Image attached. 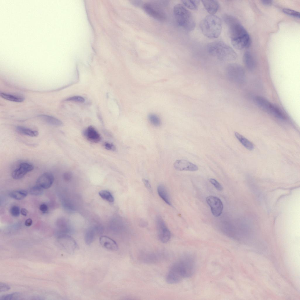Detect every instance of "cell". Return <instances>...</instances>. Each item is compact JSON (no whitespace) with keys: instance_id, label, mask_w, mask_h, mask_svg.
Here are the masks:
<instances>
[{"instance_id":"7","label":"cell","mask_w":300,"mask_h":300,"mask_svg":"<svg viewBox=\"0 0 300 300\" xmlns=\"http://www.w3.org/2000/svg\"><path fill=\"white\" fill-rule=\"evenodd\" d=\"M225 74L229 81L236 84H243L246 80L245 70L242 66L237 63L228 65L226 68Z\"/></svg>"},{"instance_id":"26","label":"cell","mask_w":300,"mask_h":300,"mask_svg":"<svg viewBox=\"0 0 300 300\" xmlns=\"http://www.w3.org/2000/svg\"><path fill=\"white\" fill-rule=\"evenodd\" d=\"M0 96L7 100L16 102H21L24 100L23 98L3 93H0Z\"/></svg>"},{"instance_id":"43","label":"cell","mask_w":300,"mask_h":300,"mask_svg":"<svg viewBox=\"0 0 300 300\" xmlns=\"http://www.w3.org/2000/svg\"><path fill=\"white\" fill-rule=\"evenodd\" d=\"M21 214L24 216H26L28 213L27 210L25 208H22L20 211Z\"/></svg>"},{"instance_id":"32","label":"cell","mask_w":300,"mask_h":300,"mask_svg":"<svg viewBox=\"0 0 300 300\" xmlns=\"http://www.w3.org/2000/svg\"><path fill=\"white\" fill-rule=\"evenodd\" d=\"M21 210L19 207L17 206H13L11 207L10 212L12 216L14 217H18L20 214Z\"/></svg>"},{"instance_id":"21","label":"cell","mask_w":300,"mask_h":300,"mask_svg":"<svg viewBox=\"0 0 300 300\" xmlns=\"http://www.w3.org/2000/svg\"><path fill=\"white\" fill-rule=\"evenodd\" d=\"M16 130L18 133L31 137H37L39 134V133L37 131L32 130L21 126L16 127Z\"/></svg>"},{"instance_id":"28","label":"cell","mask_w":300,"mask_h":300,"mask_svg":"<svg viewBox=\"0 0 300 300\" xmlns=\"http://www.w3.org/2000/svg\"><path fill=\"white\" fill-rule=\"evenodd\" d=\"M148 119L150 123L156 127L159 126L161 124V120L156 115L151 114L148 116Z\"/></svg>"},{"instance_id":"4","label":"cell","mask_w":300,"mask_h":300,"mask_svg":"<svg viewBox=\"0 0 300 300\" xmlns=\"http://www.w3.org/2000/svg\"><path fill=\"white\" fill-rule=\"evenodd\" d=\"M201 30L206 37L216 38L220 35L222 29L220 19L214 15H209L205 17L200 23Z\"/></svg>"},{"instance_id":"24","label":"cell","mask_w":300,"mask_h":300,"mask_svg":"<svg viewBox=\"0 0 300 300\" xmlns=\"http://www.w3.org/2000/svg\"><path fill=\"white\" fill-rule=\"evenodd\" d=\"M95 235V231L92 229L86 230L84 234V240L86 244L89 245L93 241Z\"/></svg>"},{"instance_id":"29","label":"cell","mask_w":300,"mask_h":300,"mask_svg":"<svg viewBox=\"0 0 300 300\" xmlns=\"http://www.w3.org/2000/svg\"><path fill=\"white\" fill-rule=\"evenodd\" d=\"M21 296L19 292H14L3 295L0 297L1 300H11L19 299Z\"/></svg>"},{"instance_id":"25","label":"cell","mask_w":300,"mask_h":300,"mask_svg":"<svg viewBox=\"0 0 300 300\" xmlns=\"http://www.w3.org/2000/svg\"><path fill=\"white\" fill-rule=\"evenodd\" d=\"M181 1L185 6L192 10L197 9L200 3L198 0H182Z\"/></svg>"},{"instance_id":"19","label":"cell","mask_w":300,"mask_h":300,"mask_svg":"<svg viewBox=\"0 0 300 300\" xmlns=\"http://www.w3.org/2000/svg\"><path fill=\"white\" fill-rule=\"evenodd\" d=\"M39 117L46 123L55 126H62L63 123L59 120L52 116L46 115H41Z\"/></svg>"},{"instance_id":"11","label":"cell","mask_w":300,"mask_h":300,"mask_svg":"<svg viewBox=\"0 0 300 300\" xmlns=\"http://www.w3.org/2000/svg\"><path fill=\"white\" fill-rule=\"evenodd\" d=\"M33 166L31 163L27 162L20 163L17 168L12 172V177L15 179H20L28 173L34 169Z\"/></svg>"},{"instance_id":"5","label":"cell","mask_w":300,"mask_h":300,"mask_svg":"<svg viewBox=\"0 0 300 300\" xmlns=\"http://www.w3.org/2000/svg\"><path fill=\"white\" fill-rule=\"evenodd\" d=\"M173 11L179 26L187 31H191L194 29L195 26V21L190 11L180 4L174 6Z\"/></svg>"},{"instance_id":"2","label":"cell","mask_w":300,"mask_h":300,"mask_svg":"<svg viewBox=\"0 0 300 300\" xmlns=\"http://www.w3.org/2000/svg\"><path fill=\"white\" fill-rule=\"evenodd\" d=\"M224 20L229 29L231 44L236 49L242 50L248 47L250 38L248 32L238 20L234 17L225 15Z\"/></svg>"},{"instance_id":"31","label":"cell","mask_w":300,"mask_h":300,"mask_svg":"<svg viewBox=\"0 0 300 300\" xmlns=\"http://www.w3.org/2000/svg\"><path fill=\"white\" fill-rule=\"evenodd\" d=\"M283 12L288 15L295 17L299 18V13L297 11L289 8H284L283 9Z\"/></svg>"},{"instance_id":"27","label":"cell","mask_w":300,"mask_h":300,"mask_svg":"<svg viewBox=\"0 0 300 300\" xmlns=\"http://www.w3.org/2000/svg\"><path fill=\"white\" fill-rule=\"evenodd\" d=\"M99 195L103 200L110 202L114 201V199L112 194L108 191L106 190H101L99 192Z\"/></svg>"},{"instance_id":"14","label":"cell","mask_w":300,"mask_h":300,"mask_svg":"<svg viewBox=\"0 0 300 300\" xmlns=\"http://www.w3.org/2000/svg\"><path fill=\"white\" fill-rule=\"evenodd\" d=\"M173 166L176 170L179 171H195L198 169L195 164L184 159L176 160L174 162Z\"/></svg>"},{"instance_id":"12","label":"cell","mask_w":300,"mask_h":300,"mask_svg":"<svg viewBox=\"0 0 300 300\" xmlns=\"http://www.w3.org/2000/svg\"><path fill=\"white\" fill-rule=\"evenodd\" d=\"M61 241L62 244L69 253L73 254L77 247V244L74 239L69 235L63 234L59 236Z\"/></svg>"},{"instance_id":"1","label":"cell","mask_w":300,"mask_h":300,"mask_svg":"<svg viewBox=\"0 0 300 300\" xmlns=\"http://www.w3.org/2000/svg\"><path fill=\"white\" fill-rule=\"evenodd\" d=\"M196 267L195 256L190 253L184 254L170 267L166 276V281L169 284H176L190 277L195 272Z\"/></svg>"},{"instance_id":"35","label":"cell","mask_w":300,"mask_h":300,"mask_svg":"<svg viewBox=\"0 0 300 300\" xmlns=\"http://www.w3.org/2000/svg\"><path fill=\"white\" fill-rule=\"evenodd\" d=\"M10 287L8 284L3 283H0V291L4 292L7 291L10 289Z\"/></svg>"},{"instance_id":"41","label":"cell","mask_w":300,"mask_h":300,"mask_svg":"<svg viewBox=\"0 0 300 300\" xmlns=\"http://www.w3.org/2000/svg\"><path fill=\"white\" fill-rule=\"evenodd\" d=\"M33 223V221L32 219L30 218H28L25 221V226H31Z\"/></svg>"},{"instance_id":"22","label":"cell","mask_w":300,"mask_h":300,"mask_svg":"<svg viewBox=\"0 0 300 300\" xmlns=\"http://www.w3.org/2000/svg\"><path fill=\"white\" fill-rule=\"evenodd\" d=\"M235 135L242 145L247 149L249 150H252L253 149V144L244 137L237 132L235 133Z\"/></svg>"},{"instance_id":"8","label":"cell","mask_w":300,"mask_h":300,"mask_svg":"<svg viewBox=\"0 0 300 300\" xmlns=\"http://www.w3.org/2000/svg\"><path fill=\"white\" fill-rule=\"evenodd\" d=\"M142 7L147 14L155 19L163 21L166 19L165 13L157 4L146 3L143 4Z\"/></svg>"},{"instance_id":"18","label":"cell","mask_w":300,"mask_h":300,"mask_svg":"<svg viewBox=\"0 0 300 300\" xmlns=\"http://www.w3.org/2000/svg\"><path fill=\"white\" fill-rule=\"evenodd\" d=\"M202 3L207 12L211 15H214L219 8V2L216 0H202Z\"/></svg>"},{"instance_id":"42","label":"cell","mask_w":300,"mask_h":300,"mask_svg":"<svg viewBox=\"0 0 300 300\" xmlns=\"http://www.w3.org/2000/svg\"><path fill=\"white\" fill-rule=\"evenodd\" d=\"M262 3L265 5H270L272 4V1L271 0H262Z\"/></svg>"},{"instance_id":"33","label":"cell","mask_w":300,"mask_h":300,"mask_svg":"<svg viewBox=\"0 0 300 300\" xmlns=\"http://www.w3.org/2000/svg\"><path fill=\"white\" fill-rule=\"evenodd\" d=\"M66 100L67 101L83 103L84 102L85 99L83 97L81 96H74L69 98L67 99Z\"/></svg>"},{"instance_id":"40","label":"cell","mask_w":300,"mask_h":300,"mask_svg":"<svg viewBox=\"0 0 300 300\" xmlns=\"http://www.w3.org/2000/svg\"><path fill=\"white\" fill-rule=\"evenodd\" d=\"M141 1H140L132 0L131 1V3L134 5L136 6H139L142 5Z\"/></svg>"},{"instance_id":"20","label":"cell","mask_w":300,"mask_h":300,"mask_svg":"<svg viewBox=\"0 0 300 300\" xmlns=\"http://www.w3.org/2000/svg\"><path fill=\"white\" fill-rule=\"evenodd\" d=\"M158 193L160 197L169 205H171L170 196L165 187L162 185L157 187Z\"/></svg>"},{"instance_id":"10","label":"cell","mask_w":300,"mask_h":300,"mask_svg":"<svg viewBox=\"0 0 300 300\" xmlns=\"http://www.w3.org/2000/svg\"><path fill=\"white\" fill-rule=\"evenodd\" d=\"M206 201L210 207L213 214L216 217L220 215L223 209V205L220 199L215 196H209L206 198Z\"/></svg>"},{"instance_id":"13","label":"cell","mask_w":300,"mask_h":300,"mask_svg":"<svg viewBox=\"0 0 300 300\" xmlns=\"http://www.w3.org/2000/svg\"><path fill=\"white\" fill-rule=\"evenodd\" d=\"M54 180L53 175L51 173L46 172L41 175L36 181V185L42 189H48L52 185Z\"/></svg>"},{"instance_id":"23","label":"cell","mask_w":300,"mask_h":300,"mask_svg":"<svg viewBox=\"0 0 300 300\" xmlns=\"http://www.w3.org/2000/svg\"><path fill=\"white\" fill-rule=\"evenodd\" d=\"M28 192L24 190H17L11 192L9 195L11 198L17 200H21L23 199L27 195Z\"/></svg>"},{"instance_id":"30","label":"cell","mask_w":300,"mask_h":300,"mask_svg":"<svg viewBox=\"0 0 300 300\" xmlns=\"http://www.w3.org/2000/svg\"><path fill=\"white\" fill-rule=\"evenodd\" d=\"M30 193L35 196H38L42 195L43 193V189L36 185L31 188L29 190Z\"/></svg>"},{"instance_id":"37","label":"cell","mask_w":300,"mask_h":300,"mask_svg":"<svg viewBox=\"0 0 300 300\" xmlns=\"http://www.w3.org/2000/svg\"><path fill=\"white\" fill-rule=\"evenodd\" d=\"M105 148L107 150H114L115 147L114 145L108 142H105L104 144Z\"/></svg>"},{"instance_id":"16","label":"cell","mask_w":300,"mask_h":300,"mask_svg":"<svg viewBox=\"0 0 300 300\" xmlns=\"http://www.w3.org/2000/svg\"><path fill=\"white\" fill-rule=\"evenodd\" d=\"M99 242L101 245L106 249L112 251L118 250V246L116 242L108 236H101L99 238Z\"/></svg>"},{"instance_id":"17","label":"cell","mask_w":300,"mask_h":300,"mask_svg":"<svg viewBox=\"0 0 300 300\" xmlns=\"http://www.w3.org/2000/svg\"><path fill=\"white\" fill-rule=\"evenodd\" d=\"M243 61L246 67L249 70L253 71L255 69L256 67L255 61L250 52L247 51L244 53Z\"/></svg>"},{"instance_id":"34","label":"cell","mask_w":300,"mask_h":300,"mask_svg":"<svg viewBox=\"0 0 300 300\" xmlns=\"http://www.w3.org/2000/svg\"><path fill=\"white\" fill-rule=\"evenodd\" d=\"M209 181L217 190L221 191L223 190L222 186L216 180L214 179L211 178L209 180Z\"/></svg>"},{"instance_id":"38","label":"cell","mask_w":300,"mask_h":300,"mask_svg":"<svg viewBox=\"0 0 300 300\" xmlns=\"http://www.w3.org/2000/svg\"><path fill=\"white\" fill-rule=\"evenodd\" d=\"M142 181L146 188L149 191H151V186L149 180L145 179H143Z\"/></svg>"},{"instance_id":"36","label":"cell","mask_w":300,"mask_h":300,"mask_svg":"<svg viewBox=\"0 0 300 300\" xmlns=\"http://www.w3.org/2000/svg\"><path fill=\"white\" fill-rule=\"evenodd\" d=\"M63 177L65 181H69L72 178V174L71 172H67L64 174Z\"/></svg>"},{"instance_id":"15","label":"cell","mask_w":300,"mask_h":300,"mask_svg":"<svg viewBox=\"0 0 300 300\" xmlns=\"http://www.w3.org/2000/svg\"><path fill=\"white\" fill-rule=\"evenodd\" d=\"M83 134L88 140L97 143L100 141L101 137L99 133L93 126H90L84 131Z\"/></svg>"},{"instance_id":"6","label":"cell","mask_w":300,"mask_h":300,"mask_svg":"<svg viewBox=\"0 0 300 300\" xmlns=\"http://www.w3.org/2000/svg\"><path fill=\"white\" fill-rule=\"evenodd\" d=\"M253 100L259 107L274 117L282 120L286 119L285 115L282 110L266 98L257 96L253 97Z\"/></svg>"},{"instance_id":"9","label":"cell","mask_w":300,"mask_h":300,"mask_svg":"<svg viewBox=\"0 0 300 300\" xmlns=\"http://www.w3.org/2000/svg\"><path fill=\"white\" fill-rule=\"evenodd\" d=\"M156 224L159 240L162 243L168 242L171 237V232L162 218L159 216L156 218Z\"/></svg>"},{"instance_id":"39","label":"cell","mask_w":300,"mask_h":300,"mask_svg":"<svg viewBox=\"0 0 300 300\" xmlns=\"http://www.w3.org/2000/svg\"><path fill=\"white\" fill-rule=\"evenodd\" d=\"M39 209L40 210L43 212H46L48 210L47 206L45 204H42L40 206Z\"/></svg>"},{"instance_id":"3","label":"cell","mask_w":300,"mask_h":300,"mask_svg":"<svg viewBox=\"0 0 300 300\" xmlns=\"http://www.w3.org/2000/svg\"><path fill=\"white\" fill-rule=\"evenodd\" d=\"M208 52L211 55L221 61H230L237 58L236 53L230 46L224 42L217 41L209 43L207 47Z\"/></svg>"}]
</instances>
